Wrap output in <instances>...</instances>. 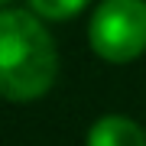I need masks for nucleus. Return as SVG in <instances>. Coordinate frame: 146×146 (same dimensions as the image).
Segmentation results:
<instances>
[{"label": "nucleus", "instance_id": "f257e3e1", "mask_svg": "<svg viewBox=\"0 0 146 146\" xmlns=\"http://www.w3.org/2000/svg\"><path fill=\"white\" fill-rule=\"evenodd\" d=\"M58 52L49 29L26 10H0V94L36 101L55 84Z\"/></svg>", "mask_w": 146, "mask_h": 146}, {"label": "nucleus", "instance_id": "f03ea898", "mask_svg": "<svg viewBox=\"0 0 146 146\" xmlns=\"http://www.w3.org/2000/svg\"><path fill=\"white\" fill-rule=\"evenodd\" d=\"M88 42L104 62L127 65L146 52V0H101L88 23Z\"/></svg>", "mask_w": 146, "mask_h": 146}, {"label": "nucleus", "instance_id": "7ed1b4c3", "mask_svg": "<svg viewBox=\"0 0 146 146\" xmlns=\"http://www.w3.org/2000/svg\"><path fill=\"white\" fill-rule=\"evenodd\" d=\"M88 146H146V133L136 120L123 114H107L88 130Z\"/></svg>", "mask_w": 146, "mask_h": 146}, {"label": "nucleus", "instance_id": "20e7f679", "mask_svg": "<svg viewBox=\"0 0 146 146\" xmlns=\"http://www.w3.org/2000/svg\"><path fill=\"white\" fill-rule=\"evenodd\" d=\"M29 7L36 10V16H46V20H52V23H62V20L78 16L84 7H88V0H29Z\"/></svg>", "mask_w": 146, "mask_h": 146}, {"label": "nucleus", "instance_id": "39448f33", "mask_svg": "<svg viewBox=\"0 0 146 146\" xmlns=\"http://www.w3.org/2000/svg\"><path fill=\"white\" fill-rule=\"evenodd\" d=\"M3 3H10V0H0V7H3Z\"/></svg>", "mask_w": 146, "mask_h": 146}]
</instances>
